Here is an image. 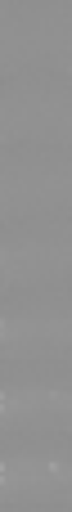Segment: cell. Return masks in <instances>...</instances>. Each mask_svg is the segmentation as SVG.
<instances>
[{
  "label": "cell",
  "mask_w": 72,
  "mask_h": 512,
  "mask_svg": "<svg viewBox=\"0 0 72 512\" xmlns=\"http://www.w3.org/2000/svg\"><path fill=\"white\" fill-rule=\"evenodd\" d=\"M0 122H5V135L18 140V135H59L68 131V99L63 90H9L5 104H0Z\"/></svg>",
  "instance_id": "obj_1"
},
{
  "label": "cell",
  "mask_w": 72,
  "mask_h": 512,
  "mask_svg": "<svg viewBox=\"0 0 72 512\" xmlns=\"http://www.w3.org/2000/svg\"><path fill=\"white\" fill-rule=\"evenodd\" d=\"M0 194H5V212L18 216L23 207H45V203H63L68 198V167L59 158L54 162H5V180H0Z\"/></svg>",
  "instance_id": "obj_2"
},
{
  "label": "cell",
  "mask_w": 72,
  "mask_h": 512,
  "mask_svg": "<svg viewBox=\"0 0 72 512\" xmlns=\"http://www.w3.org/2000/svg\"><path fill=\"white\" fill-rule=\"evenodd\" d=\"M5 279L9 283H23V279H36V274H59L68 265V243L54 239V243H36V239H9L5 252Z\"/></svg>",
  "instance_id": "obj_3"
},
{
  "label": "cell",
  "mask_w": 72,
  "mask_h": 512,
  "mask_svg": "<svg viewBox=\"0 0 72 512\" xmlns=\"http://www.w3.org/2000/svg\"><path fill=\"white\" fill-rule=\"evenodd\" d=\"M68 405H72V396L59 387H27V391L9 387L5 396H0V409H5L9 427H18L23 418H32V427L41 423V418H54V423H59V418L68 414Z\"/></svg>",
  "instance_id": "obj_4"
},
{
  "label": "cell",
  "mask_w": 72,
  "mask_h": 512,
  "mask_svg": "<svg viewBox=\"0 0 72 512\" xmlns=\"http://www.w3.org/2000/svg\"><path fill=\"white\" fill-rule=\"evenodd\" d=\"M9 499H18L23 490H59L68 481V463L63 459H5L0 468Z\"/></svg>",
  "instance_id": "obj_5"
},
{
  "label": "cell",
  "mask_w": 72,
  "mask_h": 512,
  "mask_svg": "<svg viewBox=\"0 0 72 512\" xmlns=\"http://www.w3.org/2000/svg\"><path fill=\"white\" fill-rule=\"evenodd\" d=\"M0 337H5V346H23V337H32V342H54V346H63V337H68V315H59V310L9 315L5 324H0Z\"/></svg>",
  "instance_id": "obj_6"
}]
</instances>
